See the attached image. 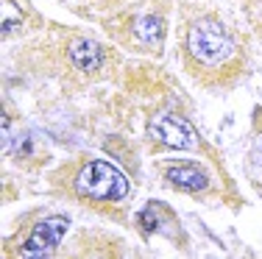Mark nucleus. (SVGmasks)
Masks as SVG:
<instances>
[{
	"label": "nucleus",
	"instance_id": "f257e3e1",
	"mask_svg": "<svg viewBox=\"0 0 262 259\" xmlns=\"http://www.w3.org/2000/svg\"><path fill=\"white\" fill-rule=\"evenodd\" d=\"M73 187L81 198L90 201H123L131 193V184L126 178V173L120 168H115L112 162H103V159H95V162H86L84 168L76 173L73 178Z\"/></svg>",
	"mask_w": 262,
	"mask_h": 259
},
{
	"label": "nucleus",
	"instance_id": "f03ea898",
	"mask_svg": "<svg viewBox=\"0 0 262 259\" xmlns=\"http://www.w3.org/2000/svg\"><path fill=\"white\" fill-rule=\"evenodd\" d=\"M187 51L201 67H221L232 59L234 39L223 28V22L204 17V20L192 22L190 34H187Z\"/></svg>",
	"mask_w": 262,
	"mask_h": 259
},
{
	"label": "nucleus",
	"instance_id": "7ed1b4c3",
	"mask_svg": "<svg viewBox=\"0 0 262 259\" xmlns=\"http://www.w3.org/2000/svg\"><path fill=\"white\" fill-rule=\"evenodd\" d=\"M148 131L157 143L176 148V151H190L198 145V134L184 117H179L176 112H157L148 120Z\"/></svg>",
	"mask_w": 262,
	"mask_h": 259
},
{
	"label": "nucleus",
	"instance_id": "20e7f679",
	"mask_svg": "<svg viewBox=\"0 0 262 259\" xmlns=\"http://www.w3.org/2000/svg\"><path fill=\"white\" fill-rule=\"evenodd\" d=\"M70 229V218L67 215H51L42 223H36V229L31 231L26 245L20 248V256H48L59 248L61 237Z\"/></svg>",
	"mask_w": 262,
	"mask_h": 259
},
{
	"label": "nucleus",
	"instance_id": "39448f33",
	"mask_svg": "<svg viewBox=\"0 0 262 259\" xmlns=\"http://www.w3.org/2000/svg\"><path fill=\"white\" fill-rule=\"evenodd\" d=\"M165 176L170 184H176L179 190H187V193H201V190L209 187V176L204 168L192 162H170L165 164Z\"/></svg>",
	"mask_w": 262,
	"mask_h": 259
},
{
	"label": "nucleus",
	"instance_id": "423d86ee",
	"mask_svg": "<svg viewBox=\"0 0 262 259\" xmlns=\"http://www.w3.org/2000/svg\"><path fill=\"white\" fill-rule=\"evenodd\" d=\"M67 56H70L73 67H78V70H84V73H95V70H101V64H103V51H101V45H98L95 39L70 42Z\"/></svg>",
	"mask_w": 262,
	"mask_h": 259
},
{
	"label": "nucleus",
	"instance_id": "0eeeda50",
	"mask_svg": "<svg viewBox=\"0 0 262 259\" xmlns=\"http://www.w3.org/2000/svg\"><path fill=\"white\" fill-rule=\"evenodd\" d=\"M137 223H140V229L148 231V234H170L173 231V212H167L159 203H148L140 212Z\"/></svg>",
	"mask_w": 262,
	"mask_h": 259
},
{
	"label": "nucleus",
	"instance_id": "6e6552de",
	"mask_svg": "<svg viewBox=\"0 0 262 259\" xmlns=\"http://www.w3.org/2000/svg\"><path fill=\"white\" fill-rule=\"evenodd\" d=\"M134 39L140 45H151V48H159L162 39H165V22L162 17L157 14H142L134 20Z\"/></svg>",
	"mask_w": 262,
	"mask_h": 259
},
{
	"label": "nucleus",
	"instance_id": "1a4fd4ad",
	"mask_svg": "<svg viewBox=\"0 0 262 259\" xmlns=\"http://www.w3.org/2000/svg\"><path fill=\"white\" fill-rule=\"evenodd\" d=\"M17 26H20V14L11 17V0H3V36H9Z\"/></svg>",
	"mask_w": 262,
	"mask_h": 259
},
{
	"label": "nucleus",
	"instance_id": "9d476101",
	"mask_svg": "<svg viewBox=\"0 0 262 259\" xmlns=\"http://www.w3.org/2000/svg\"><path fill=\"white\" fill-rule=\"evenodd\" d=\"M257 151H259V156H262V137H259V145H257Z\"/></svg>",
	"mask_w": 262,
	"mask_h": 259
}]
</instances>
